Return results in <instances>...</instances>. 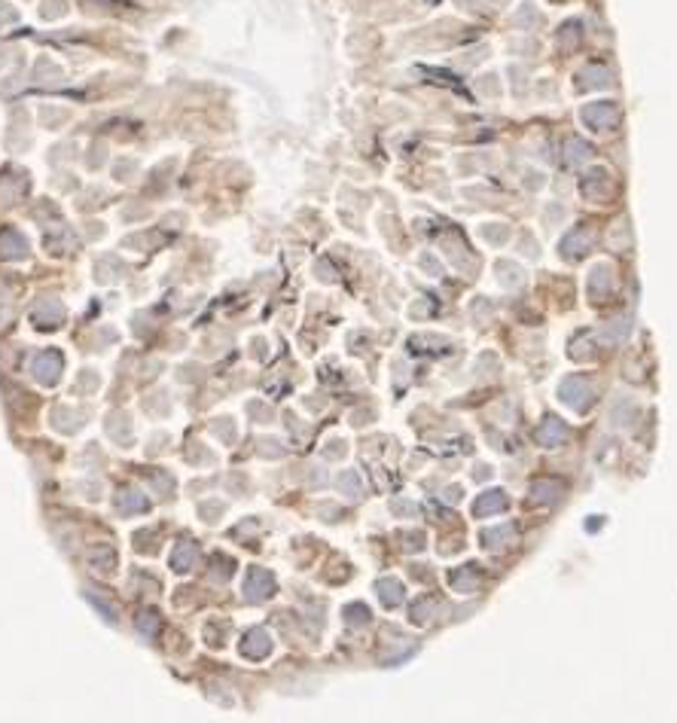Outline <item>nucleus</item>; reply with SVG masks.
Returning a JSON list of instances; mask_svg holds the SVG:
<instances>
[{"label": "nucleus", "instance_id": "nucleus-9", "mask_svg": "<svg viewBox=\"0 0 677 723\" xmlns=\"http://www.w3.org/2000/svg\"><path fill=\"white\" fill-rule=\"evenodd\" d=\"M196 561V546L192 543H180L174 550V559H171V565L177 568V571H189V565Z\"/></svg>", "mask_w": 677, "mask_h": 723}, {"label": "nucleus", "instance_id": "nucleus-8", "mask_svg": "<svg viewBox=\"0 0 677 723\" xmlns=\"http://www.w3.org/2000/svg\"><path fill=\"white\" fill-rule=\"evenodd\" d=\"M449 583L455 586V589H461V592H470L473 586H476V571H473V565H464L461 571H455L449 577Z\"/></svg>", "mask_w": 677, "mask_h": 723}, {"label": "nucleus", "instance_id": "nucleus-10", "mask_svg": "<svg viewBox=\"0 0 677 723\" xmlns=\"http://www.w3.org/2000/svg\"><path fill=\"white\" fill-rule=\"evenodd\" d=\"M397 589H400L397 580H382V583H378V592H382L384 605H397V601L403 598V596H397Z\"/></svg>", "mask_w": 677, "mask_h": 723}, {"label": "nucleus", "instance_id": "nucleus-1", "mask_svg": "<svg viewBox=\"0 0 677 723\" xmlns=\"http://www.w3.org/2000/svg\"><path fill=\"white\" fill-rule=\"evenodd\" d=\"M589 397H592V388H589V382L586 379H568L561 384V400L568 406H574V409H586L589 406Z\"/></svg>", "mask_w": 677, "mask_h": 723}, {"label": "nucleus", "instance_id": "nucleus-6", "mask_svg": "<svg viewBox=\"0 0 677 723\" xmlns=\"http://www.w3.org/2000/svg\"><path fill=\"white\" fill-rule=\"evenodd\" d=\"M506 507V497L504 492H485L473 504V516H488V513H501Z\"/></svg>", "mask_w": 677, "mask_h": 723}, {"label": "nucleus", "instance_id": "nucleus-7", "mask_svg": "<svg viewBox=\"0 0 677 723\" xmlns=\"http://www.w3.org/2000/svg\"><path fill=\"white\" fill-rule=\"evenodd\" d=\"M561 482L559 479H540V482H534V485H531V495H534V501L537 504H550V501H555V497H559V492H561Z\"/></svg>", "mask_w": 677, "mask_h": 723}, {"label": "nucleus", "instance_id": "nucleus-5", "mask_svg": "<svg viewBox=\"0 0 677 723\" xmlns=\"http://www.w3.org/2000/svg\"><path fill=\"white\" fill-rule=\"evenodd\" d=\"M59 369H61V357L55 355V351H52V355L46 351V355H40L34 373H37L40 382H55V379H59Z\"/></svg>", "mask_w": 677, "mask_h": 723}, {"label": "nucleus", "instance_id": "nucleus-4", "mask_svg": "<svg viewBox=\"0 0 677 723\" xmlns=\"http://www.w3.org/2000/svg\"><path fill=\"white\" fill-rule=\"evenodd\" d=\"M564 437H568V428H564L559 419H546L543 424H540V430H537V440L543 446H559Z\"/></svg>", "mask_w": 677, "mask_h": 723}, {"label": "nucleus", "instance_id": "nucleus-11", "mask_svg": "<svg viewBox=\"0 0 677 723\" xmlns=\"http://www.w3.org/2000/svg\"><path fill=\"white\" fill-rule=\"evenodd\" d=\"M134 507H147V501L143 497H132V492H125L119 497V510H134Z\"/></svg>", "mask_w": 677, "mask_h": 723}, {"label": "nucleus", "instance_id": "nucleus-2", "mask_svg": "<svg viewBox=\"0 0 677 723\" xmlns=\"http://www.w3.org/2000/svg\"><path fill=\"white\" fill-rule=\"evenodd\" d=\"M272 589H275V583H272V577L265 574V571H251L247 574V586H244V592H247V598L251 601H260V598H265V596H272Z\"/></svg>", "mask_w": 677, "mask_h": 723}, {"label": "nucleus", "instance_id": "nucleus-3", "mask_svg": "<svg viewBox=\"0 0 677 723\" xmlns=\"http://www.w3.org/2000/svg\"><path fill=\"white\" fill-rule=\"evenodd\" d=\"M269 650H272V641H269V635L260 632V629L247 635V641L241 644V653L251 656V660H263V656L269 653Z\"/></svg>", "mask_w": 677, "mask_h": 723}]
</instances>
